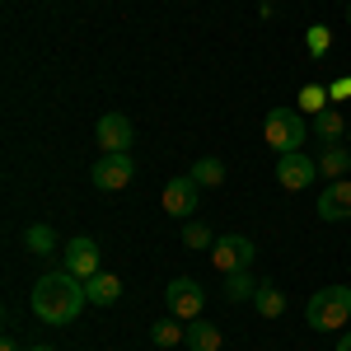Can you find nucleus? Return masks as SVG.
Wrapping results in <instances>:
<instances>
[{
	"mask_svg": "<svg viewBox=\"0 0 351 351\" xmlns=\"http://www.w3.org/2000/svg\"><path fill=\"white\" fill-rule=\"evenodd\" d=\"M28 304H33V319H38V324L66 328V324L80 319V309L89 304V295H84L80 276H71V271H47V276H38Z\"/></svg>",
	"mask_w": 351,
	"mask_h": 351,
	"instance_id": "f257e3e1",
	"label": "nucleus"
},
{
	"mask_svg": "<svg viewBox=\"0 0 351 351\" xmlns=\"http://www.w3.org/2000/svg\"><path fill=\"white\" fill-rule=\"evenodd\" d=\"M304 319H309V328H319V332L347 328V319H351V286H324V291H314L309 304H304Z\"/></svg>",
	"mask_w": 351,
	"mask_h": 351,
	"instance_id": "f03ea898",
	"label": "nucleus"
},
{
	"mask_svg": "<svg viewBox=\"0 0 351 351\" xmlns=\"http://www.w3.org/2000/svg\"><path fill=\"white\" fill-rule=\"evenodd\" d=\"M304 117H300L295 108H271L267 117H263V136H267V145L276 150V155H295L300 145H304Z\"/></svg>",
	"mask_w": 351,
	"mask_h": 351,
	"instance_id": "7ed1b4c3",
	"label": "nucleus"
},
{
	"mask_svg": "<svg viewBox=\"0 0 351 351\" xmlns=\"http://www.w3.org/2000/svg\"><path fill=\"white\" fill-rule=\"evenodd\" d=\"M253 258H258V248H253V239H243V234H220L216 243H211V263H216V271H253Z\"/></svg>",
	"mask_w": 351,
	"mask_h": 351,
	"instance_id": "20e7f679",
	"label": "nucleus"
},
{
	"mask_svg": "<svg viewBox=\"0 0 351 351\" xmlns=\"http://www.w3.org/2000/svg\"><path fill=\"white\" fill-rule=\"evenodd\" d=\"M164 300H169V314H173V319H183V324L202 319V309H206V291H202L192 276H173V281H169V291H164Z\"/></svg>",
	"mask_w": 351,
	"mask_h": 351,
	"instance_id": "39448f33",
	"label": "nucleus"
},
{
	"mask_svg": "<svg viewBox=\"0 0 351 351\" xmlns=\"http://www.w3.org/2000/svg\"><path fill=\"white\" fill-rule=\"evenodd\" d=\"M94 136H99V150H104V155H132L136 127H132V117H122V112H104L99 127H94Z\"/></svg>",
	"mask_w": 351,
	"mask_h": 351,
	"instance_id": "423d86ee",
	"label": "nucleus"
},
{
	"mask_svg": "<svg viewBox=\"0 0 351 351\" xmlns=\"http://www.w3.org/2000/svg\"><path fill=\"white\" fill-rule=\"evenodd\" d=\"M89 178H94L99 192H122L136 178V164H132V155H104V160L89 169Z\"/></svg>",
	"mask_w": 351,
	"mask_h": 351,
	"instance_id": "0eeeda50",
	"label": "nucleus"
},
{
	"mask_svg": "<svg viewBox=\"0 0 351 351\" xmlns=\"http://www.w3.org/2000/svg\"><path fill=\"white\" fill-rule=\"evenodd\" d=\"M314 178H319V160H304L300 150H295V155H281V160H276V183H281L286 192H304Z\"/></svg>",
	"mask_w": 351,
	"mask_h": 351,
	"instance_id": "6e6552de",
	"label": "nucleus"
},
{
	"mask_svg": "<svg viewBox=\"0 0 351 351\" xmlns=\"http://www.w3.org/2000/svg\"><path fill=\"white\" fill-rule=\"evenodd\" d=\"M61 258H66V267H61V271H71V276H80V281H89L94 271H104V263H99V243L84 239V234L66 243V253H61Z\"/></svg>",
	"mask_w": 351,
	"mask_h": 351,
	"instance_id": "1a4fd4ad",
	"label": "nucleus"
},
{
	"mask_svg": "<svg viewBox=\"0 0 351 351\" xmlns=\"http://www.w3.org/2000/svg\"><path fill=\"white\" fill-rule=\"evenodd\" d=\"M319 216L324 220H351V178H337V183H328L319 192Z\"/></svg>",
	"mask_w": 351,
	"mask_h": 351,
	"instance_id": "9d476101",
	"label": "nucleus"
},
{
	"mask_svg": "<svg viewBox=\"0 0 351 351\" xmlns=\"http://www.w3.org/2000/svg\"><path fill=\"white\" fill-rule=\"evenodd\" d=\"M197 183H192V178H169V183H164V211H169V216H192V211H197Z\"/></svg>",
	"mask_w": 351,
	"mask_h": 351,
	"instance_id": "9b49d317",
	"label": "nucleus"
},
{
	"mask_svg": "<svg viewBox=\"0 0 351 351\" xmlns=\"http://www.w3.org/2000/svg\"><path fill=\"white\" fill-rule=\"evenodd\" d=\"M84 295H89V304H99V309H104V304H117V300H122V281H117L112 271H94V276L84 281Z\"/></svg>",
	"mask_w": 351,
	"mask_h": 351,
	"instance_id": "f8f14e48",
	"label": "nucleus"
},
{
	"mask_svg": "<svg viewBox=\"0 0 351 351\" xmlns=\"http://www.w3.org/2000/svg\"><path fill=\"white\" fill-rule=\"evenodd\" d=\"M183 342H188V351H220V342H225V337H220V328H216V324H206V319H192V324H188V337H183Z\"/></svg>",
	"mask_w": 351,
	"mask_h": 351,
	"instance_id": "ddd939ff",
	"label": "nucleus"
},
{
	"mask_svg": "<svg viewBox=\"0 0 351 351\" xmlns=\"http://www.w3.org/2000/svg\"><path fill=\"white\" fill-rule=\"evenodd\" d=\"M319 173L332 178V183L347 178V173H351V150H347V145H324V155H319Z\"/></svg>",
	"mask_w": 351,
	"mask_h": 351,
	"instance_id": "4468645a",
	"label": "nucleus"
},
{
	"mask_svg": "<svg viewBox=\"0 0 351 351\" xmlns=\"http://www.w3.org/2000/svg\"><path fill=\"white\" fill-rule=\"evenodd\" d=\"M253 309H258L263 319H281V314H286V295H281L271 281H258V291H253Z\"/></svg>",
	"mask_w": 351,
	"mask_h": 351,
	"instance_id": "2eb2a0df",
	"label": "nucleus"
},
{
	"mask_svg": "<svg viewBox=\"0 0 351 351\" xmlns=\"http://www.w3.org/2000/svg\"><path fill=\"white\" fill-rule=\"evenodd\" d=\"M24 248L33 258H52L56 253V230L52 225H28L24 230Z\"/></svg>",
	"mask_w": 351,
	"mask_h": 351,
	"instance_id": "dca6fc26",
	"label": "nucleus"
},
{
	"mask_svg": "<svg viewBox=\"0 0 351 351\" xmlns=\"http://www.w3.org/2000/svg\"><path fill=\"white\" fill-rule=\"evenodd\" d=\"M192 183H197V188H220V183H225V164L216 160V155H206V160H197L192 164V173H188Z\"/></svg>",
	"mask_w": 351,
	"mask_h": 351,
	"instance_id": "f3484780",
	"label": "nucleus"
},
{
	"mask_svg": "<svg viewBox=\"0 0 351 351\" xmlns=\"http://www.w3.org/2000/svg\"><path fill=\"white\" fill-rule=\"evenodd\" d=\"M178 324H183V319H173V314L160 319V324H150V342H155V347H178V342L188 337V328H178Z\"/></svg>",
	"mask_w": 351,
	"mask_h": 351,
	"instance_id": "a211bd4d",
	"label": "nucleus"
},
{
	"mask_svg": "<svg viewBox=\"0 0 351 351\" xmlns=\"http://www.w3.org/2000/svg\"><path fill=\"white\" fill-rule=\"evenodd\" d=\"M253 291H258L253 271H230V276H225V300H230V304H243V300H253Z\"/></svg>",
	"mask_w": 351,
	"mask_h": 351,
	"instance_id": "6ab92c4d",
	"label": "nucleus"
},
{
	"mask_svg": "<svg viewBox=\"0 0 351 351\" xmlns=\"http://www.w3.org/2000/svg\"><path fill=\"white\" fill-rule=\"evenodd\" d=\"M314 132H319V141H342V132H347V127H342V112H332V108H324V112H314Z\"/></svg>",
	"mask_w": 351,
	"mask_h": 351,
	"instance_id": "aec40b11",
	"label": "nucleus"
},
{
	"mask_svg": "<svg viewBox=\"0 0 351 351\" xmlns=\"http://www.w3.org/2000/svg\"><path fill=\"white\" fill-rule=\"evenodd\" d=\"M183 243H188V248H211V243H216V234H211V225L188 220V225H183Z\"/></svg>",
	"mask_w": 351,
	"mask_h": 351,
	"instance_id": "412c9836",
	"label": "nucleus"
},
{
	"mask_svg": "<svg viewBox=\"0 0 351 351\" xmlns=\"http://www.w3.org/2000/svg\"><path fill=\"white\" fill-rule=\"evenodd\" d=\"M328 43H332V38H328V28H324V24L309 28V52H314V56H324V52H328Z\"/></svg>",
	"mask_w": 351,
	"mask_h": 351,
	"instance_id": "4be33fe9",
	"label": "nucleus"
},
{
	"mask_svg": "<svg viewBox=\"0 0 351 351\" xmlns=\"http://www.w3.org/2000/svg\"><path fill=\"white\" fill-rule=\"evenodd\" d=\"M324 99H328V94L319 89V84H309V89H304V108H309V112H324V108H328Z\"/></svg>",
	"mask_w": 351,
	"mask_h": 351,
	"instance_id": "5701e85b",
	"label": "nucleus"
},
{
	"mask_svg": "<svg viewBox=\"0 0 351 351\" xmlns=\"http://www.w3.org/2000/svg\"><path fill=\"white\" fill-rule=\"evenodd\" d=\"M328 94H332V99H351V80H337Z\"/></svg>",
	"mask_w": 351,
	"mask_h": 351,
	"instance_id": "b1692460",
	"label": "nucleus"
},
{
	"mask_svg": "<svg viewBox=\"0 0 351 351\" xmlns=\"http://www.w3.org/2000/svg\"><path fill=\"white\" fill-rule=\"evenodd\" d=\"M337 351H351V332H342V337H337Z\"/></svg>",
	"mask_w": 351,
	"mask_h": 351,
	"instance_id": "393cba45",
	"label": "nucleus"
},
{
	"mask_svg": "<svg viewBox=\"0 0 351 351\" xmlns=\"http://www.w3.org/2000/svg\"><path fill=\"white\" fill-rule=\"evenodd\" d=\"M0 351H19V342H14V337H5V342H0Z\"/></svg>",
	"mask_w": 351,
	"mask_h": 351,
	"instance_id": "a878e982",
	"label": "nucleus"
},
{
	"mask_svg": "<svg viewBox=\"0 0 351 351\" xmlns=\"http://www.w3.org/2000/svg\"><path fill=\"white\" fill-rule=\"evenodd\" d=\"M28 351H56V347H47V342H38V347H28Z\"/></svg>",
	"mask_w": 351,
	"mask_h": 351,
	"instance_id": "bb28decb",
	"label": "nucleus"
},
{
	"mask_svg": "<svg viewBox=\"0 0 351 351\" xmlns=\"http://www.w3.org/2000/svg\"><path fill=\"white\" fill-rule=\"evenodd\" d=\"M347 19H351V5H347Z\"/></svg>",
	"mask_w": 351,
	"mask_h": 351,
	"instance_id": "cd10ccee",
	"label": "nucleus"
}]
</instances>
